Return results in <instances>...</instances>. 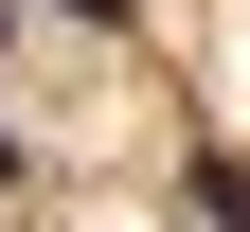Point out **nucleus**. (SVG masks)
<instances>
[{
  "instance_id": "obj_1",
  "label": "nucleus",
  "mask_w": 250,
  "mask_h": 232,
  "mask_svg": "<svg viewBox=\"0 0 250 232\" xmlns=\"http://www.w3.org/2000/svg\"><path fill=\"white\" fill-rule=\"evenodd\" d=\"M197 214H214V232H250V161H197Z\"/></svg>"
},
{
  "instance_id": "obj_2",
  "label": "nucleus",
  "mask_w": 250,
  "mask_h": 232,
  "mask_svg": "<svg viewBox=\"0 0 250 232\" xmlns=\"http://www.w3.org/2000/svg\"><path fill=\"white\" fill-rule=\"evenodd\" d=\"M54 18H125V0H54Z\"/></svg>"
}]
</instances>
